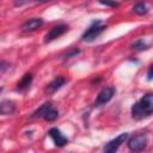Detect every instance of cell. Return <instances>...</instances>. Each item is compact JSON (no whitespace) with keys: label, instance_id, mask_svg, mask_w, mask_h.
I'll list each match as a JSON object with an SVG mask.
<instances>
[{"label":"cell","instance_id":"1","mask_svg":"<svg viewBox=\"0 0 153 153\" xmlns=\"http://www.w3.org/2000/svg\"><path fill=\"white\" fill-rule=\"evenodd\" d=\"M131 118L140 121L153 115V93H146L136 103L131 105L130 109Z\"/></svg>","mask_w":153,"mask_h":153},{"label":"cell","instance_id":"2","mask_svg":"<svg viewBox=\"0 0 153 153\" xmlns=\"http://www.w3.org/2000/svg\"><path fill=\"white\" fill-rule=\"evenodd\" d=\"M57 117H59V111L57 109L54 108L51 102H45L43 105H41L37 110H35L30 115V118H43L48 122H53Z\"/></svg>","mask_w":153,"mask_h":153},{"label":"cell","instance_id":"3","mask_svg":"<svg viewBox=\"0 0 153 153\" xmlns=\"http://www.w3.org/2000/svg\"><path fill=\"white\" fill-rule=\"evenodd\" d=\"M105 29H106V25L103 23V20H100V19H94V20L90 24V26L84 31V33L81 35V41L87 42V43L93 42Z\"/></svg>","mask_w":153,"mask_h":153},{"label":"cell","instance_id":"4","mask_svg":"<svg viewBox=\"0 0 153 153\" xmlns=\"http://www.w3.org/2000/svg\"><path fill=\"white\" fill-rule=\"evenodd\" d=\"M127 146H128L129 151L133 153H139V152L143 151L147 146V135L141 133V134H136V135L131 136L128 140Z\"/></svg>","mask_w":153,"mask_h":153},{"label":"cell","instance_id":"5","mask_svg":"<svg viewBox=\"0 0 153 153\" xmlns=\"http://www.w3.org/2000/svg\"><path fill=\"white\" fill-rule=\"evenodd\" d=\"M128 137V133H122L118 136H116L115 139L110 140L109 142H106L103 147V153H116L117 149L122 146V143H124V141Z\"/></svg>","mask_w":153,"mask_h":153},{"label":"cell","instance_id":"6","mask_svg":"<svg viewBox=\"0 0 153 153\" xmlns=\"http://www.w3.org/2000/svg\"><path fill=\"white\" fill-rule=\"evenodd\" d=\"M68 30H69V27H68V25H66V24H59V25L53 26V27L45 33V36H44V43H50V42H53L54 39L59 38V37H61L63 33H66Z\"/></svg>","mask_w":153,"mask_h":153},{"label":"cell","instance_id":"7","mask_svg":"<svg viewBox=\"0 0 153 153\" xmlns=\"http://www.w3.org/2000/svg\"><path fill=\"white\" fill-rule=\"evenodd\" d=\"M115 93H116L115 87H112V86L104 87V88L97 94L96 100H94V106H102V105L109 103V102L112 99V97L115 96Z\"/></svg>","mask_w":153,"mask_h":153},{"label":"cell","instance_id":"8","mask_svg":"<svg viewBox=\"0 0 153 153\" xmlns=\"http://www.w3.org/2000/svg\"><path fill=\"white\" fill-rule=\"evenodd\" d=\"M48 135L50 136V139L53 140V142L55 143L56 147H63V146H66L67 142H68V139L61 133L60 129H57V128H55V127L49 129Z\"/></svg>","mask_w":153,"mask_h":153},{"label":"cell","instance_id":"9","mask_svg":"<svg viewBox=\"0 0 153 153\" xmlns=\"http://www.w3.org/2000/svg\"><path fill=\"white\" fill-rule=\"evenodd\" d=\"M43 23L44 22L42 18H31L22 24V30L24 32H32V31L37 30L38 27H41L43 25Z\"/></svg>","mask_w":153,"mask_h":153},{"label":"cell","instance_id":"10","mask_svg":"<svg viewBox=\"0 0 153 153\" xmlns=\"http://www.w3.org/2000/svg\"><path fill=\"white\" fill-rule=\"evenodd\" d=\"M65 84H66V79H65L62 75H59V76H56L54 80H51V81L47 85L45 92H47L48 94H53V93H55L57 90H60Z\"/></svg>","mask_w":153,"mask_h":153},{"label":"cell","instance_id":"11","mask_svg":"<svg viewBox=\"0 0 153 153\" xmlns=\"http://www.w3.org/2000/svg\"><path fill=\"white\" fill-rule=\"evenodd\" d=\"M32 79H33V76H32L31 73H25V74L22 76V79L18 81L17 87H16V91H18V92L26 91V90L31 86V84H32Z\"/></svg>","mask_w":153,"mask_h":153},{"label":"cell","instance_id":"12","mask_svg":"<svg viewBox=\"0 0 153 153\" xmlns=\"http://www.w3.org/2000/svg\"><path fill=\"white\" fill-rule=\"evenodd\" d=\"M16 110V105L12 100L8 99H4L0 103V114L6 116V115H12Z\"/></svg>","mask_w":153,"mask_h":153},{"label":"cell","instance_id":"13","mask_svg":"<svg viewBox=\"0 0 153 153\" xmlns=\"http://www.w3.org/2000/svg\"><path fill=\"white\" fill-rule=\"evenodd\" d=\"M130 49L134 51H143V50L149 49V45L143 39H136L130 44Z\"/></svg>","mask_w":153,"mask_h":153},{"label":"cell","instance_id":"14","mask_svg":"<svg viewBox=\"0 0 153 153\" xmlns=\"http://www.w3.org/2000/svg\"><path fill=\"white\" fill-rule=\"evenodd\" d=\"M133 12H134L135 14L143 16V14H146V13L148 12V8H147V6H146L145 4H142V2H137V4L134 5V7H133Z\"/></svg>","mask_w":153,"mask_h":153},{"label":"cell","instance_id":"15","mask_svg":"<svg viewBox=\"0 0 153 153\" xmlns=\"http://www.w3.org/2000/svg\"><path fill=\"white\" fill-rule=\"evenodd\" d=\"M78 54H80V49L74 47V48H71L68 51H66V53L62 55V57H63V60H67V59H71V57L76 56Z\"/></svg>","mask_w":153,"mask_h":153},{"label":"cell","instance_id":"16","mask_svg":"<svg viewBox=\"0 0 153 153\" xmlns=\"http://www.w3.org/2000/svg\"><path fill=\"white\" fill-rule=\"evenodd\" d=\"M8 67H10V63L6 62L5 60H1V62H0V71H1V73H5Z\"/></svg>","mask_w":153,"mask_h":153},{"label":"cell","instance_id":"17","mask_svg":"<svg viewBox=\"0 0 153 153\" xmlns=\"http://www.w3.org/2000/svg\"><path fill=\"white\" fill-rule=\"evenodd\" d=\"M147 80L148 81H152L153 80V65L149 66L148 71H147Z\"/></svg>","mask_w":153,"mask_h":153},{"label":"cell","instance_id":"18","mask_svg":"<svg viewBox=\"0 0 153 153\" xmlns=\"http://www.w3.org/2000/svg\"><path fill=\"white\" fill-rule=\"evenodd\" d=\"M99 4L103 6H109V7H117L118 6L117 2H109V1H99Z\"/></svg>","mask_w":153,"mask_h":153}]
</instances>
